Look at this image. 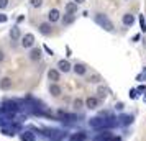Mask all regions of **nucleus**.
Here are the masks:
<instances>
[{"label": "nucleus", "mask_w": 146, "mask_h": 141, "mask_svg": "<svg viewBox=\"0 0 146 141\" xmlns=\"http://www.w3.org/2000/svg\"><path fill=\"white\" fill-rule=\"evenodd\" d=\"M95 21L99 23L102 28H105L107 31H113V23L108 18H107L105 15H102V13H97V17H95Z\"/></svg>", "instance_id": "nucleus-1"}, {"label": "nucleus", "mask_w": 146, "mask_h": 141, "mask_svg": "<svg viewBox=\"0 0 146 141\" xmlns=\"http://www.w3.org/2000/svg\"><path fill=\"white\" fill-rule=\"evenodd\" d=\"M35 44V36L31 33H27L25 36H21V46L23 48H31Z\"/></svg>", "instance_id": "nucleus-2"}, {"label": "nucleus", "mask_w": 146, "mask_h": 141, "mask_svg": "<svg viewBox=\"0 0 146 141\" xmlns=\"http://www.w3.org/2000/svg\"><path fill=\"white\" fill-rule=\"evenodd\" d=\"M72 71L77 75H86L87 74V66L86 64H82V62H76V64L72 66Z\"/></svg>", "instance_id": "nucleus-3"}, {"label": "nucleus", "mask_w": 146, "mask_h": 141, "mask_svg": "<svg viewBox=\"0 0 146 141\" xmlns=\"http://www.w3.org/2000/svg\"><path fill=\"white\" fill-rule=\"evenodd\" d=\"M48 79L53 81V84H58L61 79V74H59V69H49L48 71Z\"/></svg>", "instance_id": "nucleus-4"}, {"label": "nucleus", "mask_w": 146, "mask_h": 141, "mask_svg": "<svg viewBox=\"0 0 146 141\" xmlns=\"http://www.w3.org/2000/svg\"><path fill=\"white\" fill-rule=\"evenodd\" d=\"M107 125V120H102V118H90L89 120V126L90 128H102Z\"/></svg>", "instance_id": "nucleus-5"}, {"label": "nucleus", "mask_w": 146, "mask_h": 141, "mask_svg": "<svg viewBox=\"0 0 146 141\" xmlns=\"http://www.w3.org/2000/svg\"><path fill=\"white\" fill-rule=\"evenodd\" d=\"M86 107L89 108V110H95V108L99 107V99H97V97H87Z\"/></svg>", "instance_id": "nucleus-6"}, {"label": "nucleus", "mask_w": 146, "mask_h": 141, "mask_svg": "<svg viewBox=\"0 0 146 141\" xmlns=\"http://www.w3.org/2000/svg\"><path fill=\"white\" fill-rule=\"evenodd\" d=\"M58 69H59V72H69V71L72 69V66L69 64V61L61 59L59 62H58Z\"/></svg>", "instance_id": "nucleus-7"}, {"label": "nucleus", "mask_w": 146, "mask_h": 141, "mask_svg": "<svg viewBox=\"0 0 146 141\" xmlns=\"http://www.w3.org/2000/svg\"><path fill=\"white\" fill-rule=\"evenodd\" d=\"M41 34H44V36H49V34L53 33V28H51V23H41L40 26H38Z\"/></svg>", "instance_id": "nucleus-8"}, {"label": "nucleus", "mask_w": 146, "mask_h": 141, "mask_svg": "<svg viewBox=\"0 0 146 141\" xmlns=\"http://www.w3.org/2000/svg\"><path fill=\"white\" fill-rule=\"evenodd\" d=\"M59 17H61L59 10H58V8H51L49 13H48V20H49V23H54V21L59 20Z\"/></svg>", "instance_id": "nucleus-9"}, {"label": "nucleus", "mask_w": 146, "mask_h": 141, "mask_svg": "<svg viewBox=\"0 0 146 141\" xmlns=\"http://www.w3.org/2000/svg\"><path fill=\"white\" fill-rule=\"evenodd\" d=\"M41 56H43V53H41L40 48H33V49L30 51V56H28V58H30L31 61H35V62H36V61H40V59H41Z\"/></svg>", "instance_id": "nucleus-10"}, {"label": "nucleus", "mask_w": 146, "mask_h": 141, "mask_svg": "<svg viewBox=\"0 0 146 141\" xmlns=\"http://www.w3.org/2000/svg\"><path fill=\"white\" fill-rule=\"evenodd\" d=\"M12 85H13V82H12L10 77H3V79H0V89H2V90H10Z\"/></svg>", "instance_id": "nucleus-11"}, {"label": "nucleus", "mask_w": 146, "mask_h": 141, "mask_svg": "<svg viewBox=\"0 0 146 141\" xmlns=\"http://www.w3.org/2000/svg\"><path fill=\"white\" fill-rule=\"evenodd\" d=\"M20 140L21 141H36V134L31 133V131H23L20 134Z\"/></svg>", "instance_id": "nucleus-12"}, {"label": "nucleus", "mask_w": 146, "mask_h": 141, "mask_svg": "<svg viewBox=\"0 0 146 141\" xmlns=\"http://www.w3.org/2000/svg\"><path fill=\"white\" fill-rule=\"evenodd\" d=\"M49 94L53 95V97H59V95L62 94V89H61L58 84H51V85H49Z\"/></svg>", "instance_id": "nucleus-13"}, {"label": "nucleus", "mask_w": 146, "mask_h": 141, "mask_svg": "<svg viewBox=\"0 0 146 141\" xmlns=\"http://www.w3.org/2000/svg\"><path fill=\"white\" fill-rule=\"evenodd\" d=\"M121 21H123V25H125V26H131L133 23H135V15L125 13V15H123V18H121Z\"/></svg>", "instance_id": "nucleus-14"}, {"label": "nucleus", "mask_w": 146, "mask_h": 141, "mask_svg": "<svg viewBox=\"0 0 146 141\" xmlns=\"http://www.w3.org/2000/svg\"><path fill=\"white\" fill-rule=\"evenodd\" d=\"M10 38H12V41H18L21 38V33H20V28L18 26H13L12 30H10Z\"/></svg>", "instance_id": "nucleus-15"}, {"label": "nucleus", "mask_w": 146, "mask_h": 141, "mask_svg": "<svg viewBox=\"0 0 146 141\" xmlns=\"http://www.w3.org/2000/svg\"><path fill=\"white\" fill-rule=\"evenodd\" d=\"M86 140H87V134L84 131H79V133H74L69 141H86Z\"/></svg>", "instance_id": "nucleus-16"}, {"label": "nucleus", "mask_w": 146, "mask_h": 141, "mask_svg": "<svg viewBox=\"0 0 146 141\" xmlns=\"http://www.w3.org/2000/svg\"><path fill=\"white\" fill-rule=\"evenodd\" d=\"M3 108L15 112V110H18V105H17V102H13V100H7V102H3Z\"/></svg>", "instance_id": "nucleus-17"}, {"label": "nucleus", "mask_w": 146, "mask_h": 141, "mask_svg": "<svg viewBox=\"0 0 146 141\" xmlns=\"http://www.w3.org/2000/svg\"><path fill=\"white\" fill-rule=\"evenodd\" d=\"M76 12H77V3H76V2H69V3H66V13L74 15Z\"/></svg>", "instance_id": "nucleus-18"}, {"label": "nucleus", "mask_w": 146, "mask_h": 141, "mask_svg": "<svg viewBox=\"0 0 146 141\" xmlns=\"http://www.w3.org/2000/svg\"><path fill=\"white\" fill-rule=\"evenodd\" d=\"M74 20H76V17H74V15L66 13L64 17H62V25H64V26H67V25H72Z\"/></svg>", "instance_id": "nucleus-19"}, {"label": "nucleus", "mask_w": 146, "mask_h": 141, "mask_svg": "<svg viewBox=\"0 0 146 141\" xmlns=\"http://www.w3.org/2000/svg\"><path fill=\"white\" fill-rule=\"evenodd\" d=\"M97 94H99V99H105L107 97V89L100 85V87L97 89Z\"/></svg>", "instance_id": "nucleus-20"}, {"label": "nucleus", "mask_w": 146, "mask_h": 141, "mask_svg": "<svg viewBox=\"0 0 146 141\" xmlns=\"http://www.w3.org/2000/svg\"><path fill=\"white\" fill-rule=\"evenodd\" d=\"M30 5L33 8H40L43 5V0H30Z\"/></svg>", "instance_id": "nucleus-21"}, {"label": "nucleus", "mask_w": 146, "mask_h": 141, "mask_svg": "<svg viewBox=\"0 0 146 141\" xmlns=\"http://www.w3.org/2000/svg\"><path fill=\"white\" fill-rule=\"evenodd\" d=\"M102 79H100L99 74H92L90 77H89V82H92V84H97V82H100Z\"/></svg>", "instance_id": "nucleus-22"}, {"label": "nucleus", "mask_w": 146, "mask_h": 141, "mask_svg": "<svg viewBox=\"0 0 146 141\" xmlns=\"http://www.w3.org/2000/svg\"><path fill=\"white\" fill-rule=\"evenodd\" d=\"M82 103H84V102L80 100V99H76V100H74V108H76V110H77V108H82Z\"/></svg>", "instance_id": "nucleus-23"}, {"label": "nucleus", "mask_w": 146, "mask_h": 141, "mask_svg": "<svg viewBox=\"0 0 146 141\" xmlns=\"http://www.w3.org/2000/svg\"><path fill=\"white\" fill-rule=\"evenodd\" d=\"M139 25H141V30H143V33L146 31V21L143 18V15H139Z\"/></svg>", "instance_id": "nucleus-24"}, {"label": "nucleus", "mask_w": 146, "mask_h": 141, "mask_svg": "<svg viewBox=\"0 0 146 141\" xmlns=\"http://www.w3.org/2000/svg\"><path fill=\"white\" fill-rule=\"evenodd\" d=\"M121 120H123V123H125V125H130V123L133 121V118H131V117H123Z\"/></svg>", "instance_id": "nucleus-25"}, {"label": "nucleus", "mask_w": 146, "mask_h": 141, "mask_svg": "<svg viewBox=\"0 0 146 141\" xmlns=\"http://www.w3.org/2000/svg\"><path fill=\"white\" fill-rule=\"evenodd\" d=\"M8 5V0H0V10H2V8H5Z\"/></svg>", "instance_id": "nucleus-26"}, {"label": "nucleus", "mask_w": 146, "mask_h": 141, "mask_svg": "<svg viewBox=\"0 0 146 141\" xmlns=\"http://www.w3.org/2000/svg\"><path fill=\"white\" fill-rule=\"evenodd\" d=\"M5 21H7V15L0 13V23H5Z\"/></svg>", "instance_id": "nucleus-27"}, {"label": "nucleus", "mask_w": 146, "mask_h": 141, "mask_svg": "<svg viewBox=\"0 0 146 141\" xmlns=\"http://www.w3.org/2000/svg\"><path fill=\"white\" fill-rule=\"evenodd\" d=\"M3 59H5V53L0 49V62H3Z\"/></svg>", "instance_id": "nucleus-28"}, {"label": "nucleus", "mask_w": 146, "mask_h": 141, "mask_svg": "<svg viewBox=\"0 0 146 141\" xmlns=\"http://www.w3.org/2000/svg\"><path fill=\"white\" fill-rule=\"evenodd\" d=\"M72 2H76V3H77V5H80V3H84V2H86V0H72Z\"/></svg>", "instance_id": "nucleus-29"}, {"label": "nucleus", "mask_w": 146, "mask_h": 141, "mask_svg": "<svg viewBox=\"0 0 146 141\" xmlns=\"http://www.w3.org/2000/svg\"><path fill=\"white\" fill-rule=\"evenodd\" d=\"M112 141H121V140H120V136H113Z\"/></svg>", "instance_id": "nucleus-30"}]
</instances>
